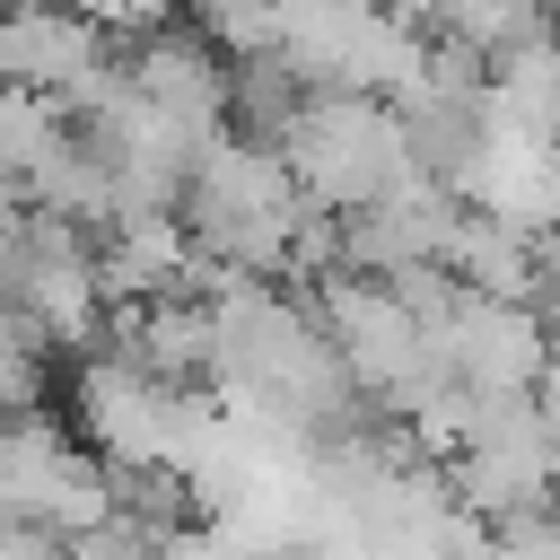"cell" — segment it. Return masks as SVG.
<instances>
[{"mask_svg": "<svg viewBox=\"0 0 560 560\" xmlns=\"http://www.w3.org/2000/svg\"><path fill=\"white\" fill-rule=\"evenodd\" d=\"M114 70L122 61H114V26L105 18H88V9H26V0L0 9V88H35V96L79 105Z\"/></svg>", "mask_w": 560, "mask_h": 560, "instance_id": "6da1fadb", "label": "cell"}]
</instances>
